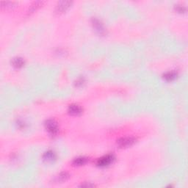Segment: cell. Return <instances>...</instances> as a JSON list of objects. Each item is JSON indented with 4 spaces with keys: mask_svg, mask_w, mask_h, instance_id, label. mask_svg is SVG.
<instances>
[{
    "mask_svg": "<svg viewBox=\"0 0 188 188\" xmlns=\"http://www.w3.org/2000/svg\"><path fill=\"white\" fill-rule=\"evenodd\" d=\"M45 126L49 133L51 134V135H55L58 131V124L54 120H48V121H46L45 123Z\"/></svg>",
    "mask_w": 188,
    "mask_h": 188,
    "instance_id": "6da1fadb",
    "label": "cell"
},
{
    "mask_svg": "<svg viewBox=\"0 0 188 188\" xmlns=\"http://www.w3.org/2000/svg\"><path fill=\"white\" fill-rule=\"evenodd\" d=\"M135 142V139L132 137H123L118 141V145L121 148L128 147L132 146Z\"/></svg>",
    "mask_w": 188,
    "mask_h": 188,
    "instance_id": "7a4b0ae2",
    "label": "cell"
},
{
    "mask_svg": "<svg viewBox=\"0 0 188 188\" xmlns=\"http://www.w3.org/2000/svg\"><path fill=\"white\" fill-rule=\"evenodd\" d=\"M113 160V157L112 155H107L104 156L102 158L99 159L98 161V165L99 166H106L108 165Z\"/></svg>",
    "mask_w": 188,
    "mask_h": 188,
    "instance_id": "3957f363",
    "label": "cell"
},
{
    "mask_svg": "<svg viewBox=\"0 0 188 188\" xmlns=\"http://www.w3.org/2000/svg\"><path fill=\"white\" fill-rule=\"evenodd\" d=\"M71 4V2H67V1H63V2H59V4L57 6V10L58 12H62L66 10L68 8L70 7V5Z\"/></svg>",
    "mask_w": 188,
    "mask_h": 188,
    "instance_id": "277c9868",
    "label": "cell"
},
{
    "mask_svg": "<svg viewBox=\"0 0 188 188\" xmlns=\"http://www.w3.org/2000/svg\"><path fill=\"white\" fill-rule=\"evenodd\" d=\"M69 112L71 115H79V114H80L82 112V108L79 106L76 105V104H72V105H70V107H69Z\"/></svg>",
    "mask_w": 188,
    "mask_h": 188,
    "instance_id": "5b68a950",
    "label": "cell"
},
{
    "mask_svg": "<svg viewBox=\"0 0 188 188\" xmlns=\"http://www.w3.org/2000/svg\"><path fill=\"white\" fill-rule=\"evenodd\" d=\"M93 26H94V27H95L96 30L98 31L100 34H102V33L104 32V27H103L102 24L100 23V22L99 20H96V19L94 20V22H93Z\"/></svg>",
    "mask_w": 188,
    "mask_h": 188,
    "instance_id": "8992f818",
    "label": "cell"
},
{
    "mask_svg": "<svg viewBox=\"0 0 188 188\" xmlns=\"http://www.w3.org/2000/svg\"><path fill=\"white\" fill-rule=\"evenodd\" d=\"M24 63V62L23 60L20 58H14L12 61V65L14 67H16V68H21V67L23 66Z\"/></svg>",
    "mask_w": 188,
    "mask_h": 188,
    "instance_id": "52a82bcc",
    "label": "cell"
},
{
    "mask_svg": "<svg viewBox=\"0 0 188 188\" xmlns=\"http://www.w3.org/2000/svg\"><path fill=\"white\" fill-rule=\"evenodd\" d=\"M164 78L166 79L167 81H171L176 78V74L173 73V72H168L164 75Z\"/></svg>",
    "mask_w": 188,
    "mask_h": 188,
    "instance_id": "ba28073f",
    "label": "cell"
},
{
    "mask_svg": "<svg viewBox=\"0 0 188 188\" xmlns=\"http://www.w3.org/2000/svg\"><path fill=\"white\" fill-rule=\"evenodd\" d=\"M86 161H87V160L85 158H84V157H79V158L76 159L74 161V164L76 165H84L86 162Z\"/></svg>",
    "mask_w": 188,
    "mask_h": 188,
    "instance_id": "9c48e42d",
    "label": "cell"
},
{
    "mask_svg": "<svg viewBox=\"0 0 188 188\" xmlns=\"http://www.w3.org/2000/svg\"><path fill=\"white\" fill-rule=\"evenodd\" d=\"M44 160H48V161L49 160H52L53 159L55 158V154H54V153L53 152H51V151H48V152H46L45 154H44Z\"/></svg>",
    "mask_w": 188,
    "mask_h": 188,
    "instance_id": "30bf717a",
    "label": "cell"
}]
</instances>
